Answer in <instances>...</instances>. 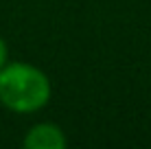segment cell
Here are the masks:
<instances>
[{
	"instance_id": "obj_1",
	"label": "cell",
	"mask_w": 151,
	"mask_h": 149,
	"mask_svg": "<svg viewBox=\"0 0 151 149\" xmlns=\"http://www.w3.org/2000/svg\"><path fill=\"white\" fill-rule=\"evenodd\" d=\"M50 99V81L29 64H7L0 68V101L13 112H35Z\"/></svg>"
},
{
	"instance_id": "obj_2",
	"label": "cell",
	"mask_w": 151,
	"mask_h": 149,
	"mask_svg": "<svg viewBox=\"0 0 151 149\" xmlns=\"http://www.w3.org/2000/svg\"><path fill=\"white\" fill-rule=\"evenodd\" d=\"M24 147L29 149H61L66 147V136L53 123H40L33 130H29L24 138Z\"/></svg>"
},
{
	"instance_id": "obj_3",
	"label": "cell",
	"mask_w": 151,
	"mask_h": 149,
	"mask_svg": "<svg viewBox=\"0 0 151 149\" xmlns=\"http://www.w3.org/2000/svg\"><path fill=\"white\" fill-rule=\"evenodd\" d=\"M4 66H7V44L0 37V68H4Z\"/></svg>"
}]
</instances>
